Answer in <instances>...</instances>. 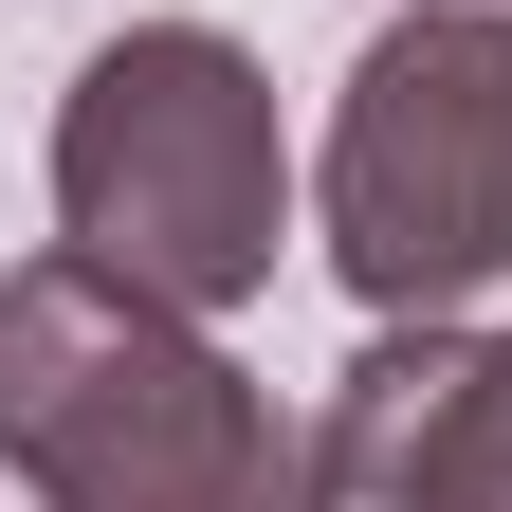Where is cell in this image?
I'll use <instances>...</instances> for the list:
<instances>
[{"label":"cell","instance_id":"2","mask_svg":"<svg viewBox=\"0 0 512 512\" xmlns=\"http://www.w3.org/2000/svg\"><path fill=\"white\" fill-rule=\"evenodd\" d=\"M55 220L74 256H110L128 293L165 311H238L275 275V220H293V147H275V92L220 19H128L74 110H55Z\"/></svg>","mask_w":512,"mask_h":512},{"label":"cell","instance_id":"3","mask_svg":"<svg viewBox=\"0 0 512 512\" xmlns=\"http://www.w3.org/2000/svg\"><path fill=\"white\" fill-rule=\"evenodd\" d=\"M330 256L366 311H458L512 275V19L421 0L348 74L330 128Z\"/></svg>","mask_w":512,"mask_h":512},{"label":"cell","instance_id":"4","mask_svg":"<svg viewBox=\"0 0 512 512\" xmlns=\"http://www.w3.org/2000/svg\"><path fill=\"white\" fill-rule=\"evenodd\" d=\"M330 494L384 512H512V348H366L348 403H330Z\"/></svg>","mask_w":512,"mask_h":512},{"label":"cell","instance_id":"1","mask_svg":"<svg viewBox=\"0 0 512 512\" xmlns=\"http://www.w3.org/2000/svg\"><path fill=\"white\" fill-rule=\"evenodd\" d=\"M0 458L55 512H330V439H293L110 256L0 275Z\"/></svg>","mask_w":512,"mask_h":512}]
</instances>
